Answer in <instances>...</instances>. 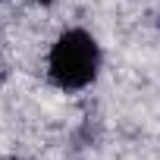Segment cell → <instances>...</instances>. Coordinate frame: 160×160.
I'll return each mask as SVG.
<instances>
[{
    "label": "cell",
    "instance_id": "cell-4",
    "mask_svg": "<svg viewBox=\"0 0 160 160\" xmlns=\"http://www.w3.org/2000/svg\"><path fill=\"white\" fill-rule=\"evenodd\" d=\"M13 160H28V157H13Z\"/></svg>",
    "mask_w": 160,
    "mask_h": 160
},
{
    "label": "cell",
    "instance_id": "cell-3",
    "mask_svg": "<svg viewBox=\"0 0 160 160\" xmlns=\"http://www.w3.org/2000/svg\"><path fill=\"white\" fill-rule=\"evenodd\" d=\"M157 32H160V13H157Z\"/></svg>",
    "mask_w": 160,
    "mask_h": 160
},
{
    "label": "cell",
    "instance_id": "cell-2",
    "mask_svg": "<svg viewBox=\"0 0 160 160\" xmlns=\"http://www.w3.org/2000/svg\"><path fill=\"white\" fill-rule=\"evenodd\" d=\"M28 3H35V7H53L57 0H28Z\"/></svg>",
    "mask_w": 160,
    "mask_h": 160
},
{
    "label": "cell",
    "instance_id": "cell-1",
    "mask_svg": "<svg viewBox=\"0 0 160 160\" xmlns=\"http://www.w3.org/2000/svg\"><path fill=\"white\" fill-rule=\"evenodd\" d=\"M44 66H47V78L53 88L66 94L88 91L101 78V69H104L101 41L82 25H69L50 41Z\"/></svg>",
    "mask_w": 160,
    "mask_h": 160
}]
</instances>
